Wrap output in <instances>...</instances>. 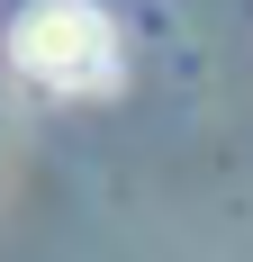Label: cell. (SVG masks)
<instances>
[{
    "label": "cell",
    "instance_id": "1",
    "mask_svg": "<svg viewBox=\"0 0 253 262\" xmlns=\"http://www.w3.org/2000/svg\"><path fill=\"white\" fill-rule=\"evenodd\" d=\"M9 63H18L36 91L81 100V91H109V81H118V27H109V9H91V0H27L18 27H9Z\"/></svg>",
    "mask_w": 253,
    "mask_h": 262
}]
</instances>
